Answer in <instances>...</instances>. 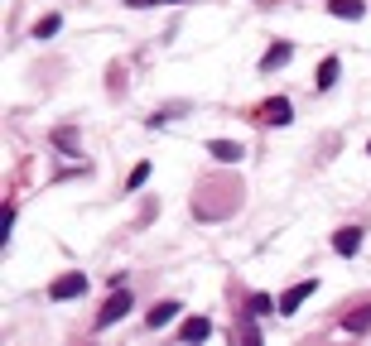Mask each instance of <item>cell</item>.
<instances>
[{
    "label": "cell",
    "instance_id": "cell-1",
    "mask_svg": "<svg viewBox=\"0 0 371 346\" xmlns=\"http://www.w3.org/2000/svg\"><path fill=\"white\" fill-rule=\"evenodd\" d=\"M314 289H318V279H299V284H290V289L280 293V313L290 318V313H299L309 298H314Z\"/></svg>",
    "mask_w": 371,
    "mask_h": 346
},
{
    "label": "cell",
    "instance_id": "cell-2",
    "mask_svg": "<svg viewBox=\"0 0 371 346\" xmlns=\"http://www.w3.org/2000/svg\"><path fill=\"white\" fill-rule=\"evenodd\" d=\"M126 313H131V293H126V289H116V293H111V298L102 303V313H97V327L106 332L111 322H121Z\"/></svg>",
    "mask_w": 371,
    "mask_h": 346
},
{
    "label": "cell",
    "instance_id": "cell-3",
    "mask_svg": "<svg viewBox=\"0 0 371 346\" xmlns=\"http://www.w3.org/2000/svg\"><path fill=\"white\" fill-rule=\"evenodd\" d=\"M53 298H58V303H63V298H78V293H87V274H82V269H68V274H58V279H53Z\"/></svg>",
    "mask_w": 371,
    "mask_h": 346
},
{
    "label": "cell",
    "instance_id": "cell-4",
    "mask_svg": "<svg viewBox=\"0 0 371 346\" xmlns=\"http://www.w3.org/2000/svg\"><path fill=\"white\" fill-rule=\"evenodd\" d=\"M261 121H265V125H290V121H294L290 97H270V101L261 106Z\"/></svg>",
    "mask_w": 371,
    "mask_h": 346
},
{
    "label": "cell",
    "instance_id": "cell-5",
    "mask_svg": "<svg viewBox=\"0 0 371 346\" xmlns=\"http://www.w3.org/2000/svg\"><path fill=\"white\" fill-rule=\"evenodd\" d=\"M208 154H212L217 163H241V154H246V149H241L237 140H212V144H208Z\"/></svg>",
    "mask_w": 371,
    "mask_h": 346
},
{
    "label": "cell",
    "instance_id": "cell-6",
    "mask_svg": "<svg viewBox=\"0 0 371 346\" xmlns=\"http://www.w3.org/2000/svg\"><path fill=\"white\" fill-rule=\"evenodd\" d=\"M333 250H338V255H357V250H362V231H357V226L333 231Z\"/></svg>",
    "mask_w": 371,
    "mask_h": 346
},
{
    "label": "cell",
    "instance_id": "cell-7",
    "mask_svg": "<svg viewBox=\"0 0 371 346\" xmlns=\"http://www.w3.org/2000/svg\"><path fill=\"white\" fill-rule=\"evenodd\" d=\"M294 58V49L290 44H275V49H265V58H261V73H275V68H285Z\"/></svg>",
    "mask_w": 371,
    "mask_h": 346
},
{
    "label": "cell",
    "instance_id": "cell-8",
    "mask_svg": "<svg viewBox=\"0 0 371 346\" xmlns=\"http://www.w3.org/2000/svg\"><path fill=\"white\" fill-rule=\"evenodd\" d=\"M328 15H338V20H362L367 5H362V0H328Z\"/></svg>",
    "mask_w": 371,
    "mask_h": 346
},
{
    "label": "cell",
    "instance_id": "cell-9",
    "mask_svg": "<svg viewBox=\"0 0 371 346\" xmlns=\"http://www.w3.org/2000/svg\"><path fill=\"white\" fill-rule=\"evenodd\" d=\"M174 318H179V303L169 298V303H155V308H150V318H145V322H150V327L159 332V327H169Z\"/></svg>",
    "mask_w": 371,
    "mask_h": 346
},
{
    "label": "cell",
    "instance_id": "cell-10",
    "mask_svg": "<svg viewBox=\"0 0 371 346\" xmlns=\"http://www.w3.org/2000/svg\"><path fill=\"white\" fill-rule=\"evenodd\" d=\"M343 327L352 332V337H367V332H371V303H367V308H357V313H347Z\"/></svg>",
    "mask_w": 371,
    "mask_h": 346
},
{
    "label": "cell",
    "instance_id": "cell-11",
    "mask_svg": "<svg viewBox=\"0 0 371 346\" xmlns=\"http://www.w3.org/2000/svg\"><path fill=\"white\" fill-rule=\"evenodd\" d=\"M179 337H184V342H203V337H212V322L208 318H188L184 327H179Z\"/></svg>",
    "mask_w": 371,
    "mask_h": 346
},
{
    "label": "cell",
    "instance_id": "cell-12",
    "mask_svg": "<svg viewBox=\"0 0 371 346\" xmlns=\"http://www.w3.org/2000/svg\"><path fill=\"white\" fill-rule=\"evenodd\" d=\"M338 73H343V63H338V58H323V63H318V92H328V87L338 82Z\"/></svg>",
    "mask_w": 371,
    "mask_h": 346
},
{
    "label": "cell",
    "instance_id": "cell-13",
    "mask_svg": "<svg viewBox=\"0 0 371 346\" xmlns=\"http://www.w3.org/2000/svg\"><path fill=\"white\" fill-rule=\"evenodd\" d=\"M58 29H63V20H58V15H44V20L34 25V34H39V39H53Z\"/></svg>",
    "mask_w": 371,
    "mask_h": 346
},
{
    "label": "cell",
    "instance_id": "cell-14",
    "mask_svg": "<svg viewBox=\"0 0 371 346\" xmlns=\"http://www.w3.org/2000/svg\"><path fill=\"white\" fill-rule=\"evenodd\" d=\"M145 183H150V163H135V168H131V178H126V187L135 192V187H145Z\"/></svg>",
    "mask_w": 371,
    "mask_h": 346
},
{
    "label": "cell",
    "instance_id": "cell-15",
    "mask_svg": "<svg viewBox=\"0 0 371 346\" xmlns=\"http://www.w3.org/2000/svg\"><path fill=\"white\" fill-rule=\"evenodd\" d=\"M251 313H256V318H265V313H280V303H270L265 293H256V298H251Z\"/></svg>",
    "mask_w": 371,
    "mask_h": 346
},
{
    "label": "cell",
    "instance_id": "cell-16",
    "mask_svg": "<svg viewBox=\"0 0 371 346\" xmlns=\"http://www.w3.org/2000/svg\"><path fill=\"white\" fill-rule=\"evenodd\" d=\"M367 154H371V144H367Z\"/></svg>",
    "mask_w": 371,
    "mask_h": 346
}]
</instances>
